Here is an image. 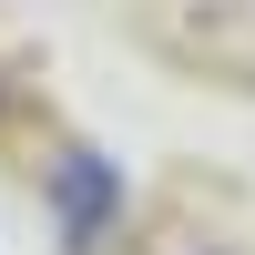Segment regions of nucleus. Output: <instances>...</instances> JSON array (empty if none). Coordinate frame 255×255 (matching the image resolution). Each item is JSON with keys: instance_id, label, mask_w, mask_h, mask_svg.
Listing matches in <instances>:
<instances>
[{"instance_id": "1", "label": "nucleus", "mask_w": 255, "mask_h": 255, "mask_svg": "<svg viewBox=\"0 0 255 255\" xmlns=\"http://www.w3.org/2000/svg\"><path fill=\"white\" fill-rule=\"evenodd\" d=\"M41 204H51L61 245H72V255H92V245L123 225V163L102 153V143H61V153H51V174H41Z\"/></svg>"}]
</instances>
